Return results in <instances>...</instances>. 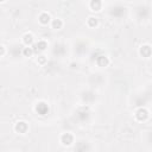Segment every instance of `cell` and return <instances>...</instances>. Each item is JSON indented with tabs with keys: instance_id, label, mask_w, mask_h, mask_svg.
Instances as JSON below:
<instances>
[{
	"instance_id": "obj_1",
	"label": "cell",
	"mask_w": 152,
	"mask_h": 152,
	"mask_svg": "<svg viewBox=\"0 0 152 152\" xmlns=\"http://www.w3.org/2000/svg\"><path fill=\"white\" fill-rule=\"evenodd\" d=\"M36 112H37L39 115H46L48 112H49V106H48L45 102H39V103L36 106Z\"/></svg>"
},
{
	"instance_id": "obj_2",
	"label": "cell",
	"mask_w": 152,
	"mask_h": 152,
	"mask_svg": "<svg viewBox=\"0 0 152 152\" xmlns=\"http://www.w3.org/2000/svg\"><path fill=\"white\" fill-rule=\"evenodd\" d=\"M135 118L139 120V121H145L147 118H148V112L145 109V108H139L135 113Z\"/></svg>"
},
{
	"instance_id": "obj_3",
	"label": "cell",
	"mask_w": 152,
	"mask_h": 152,
	"mask_svg": "<svg viewBox=\"0 0 152 152\" xmlns=\"http://www.w3.org/2000/svg\"><path fill=\"white\" fill-rule=\"evenodd\" d=\"M72 141H74V135L71 134V133H64V134H62V137H61V142L63 144V145H71L72 144Z\"/></svg>"
},
{
	"instance_id": "obj_4",
	"label": "cell",
	"mask_w": 152,
	"mask_h": 152,
	"mask_svg": "<svg viewBox=\"0 0 152 152\" xmlns=\"http://www.w3.org/2000/svg\"><path fill=\"white\" fill-rule=\"evenodd\" d=\"M46 48H48V43H46L45 40H39V42H37V43L33 45V50H34V52L44 51V50H46Z\"/></svg>"
},
{
	"instance_id": "obj_5",
	"label": "cell",
	"mask_w": 152,
	"mask_h": 152,
	"mask_svg": "<svg viewBox=\"0 0 152 152\" xmlns=\"http://www.w3.org/2000/svg\"><path fill=\"white\" fill-rule=\"evenodd\" d=\"M140 55L145 58H148L151 55H152V49L150 45H142L140 48Z\"/></svg>"
},
{
	"instance_id": "obj_6",
	"label": "cell",
	"mask_w": 152,
	"mask_h": 152,
	"mask_svg": "<svg viewBox=\"0 0 152 152\" xmlns=\"http://www.w3.org/2000/svg\"><path fill=\"white\" fill-rule=\"evenodd\" d=\"M27 124L26 122H24V121H19V122H17L15 124V126H14V129L18 132V133H25L26 131H27Z\"/></svg>"
},
{
	"instance_id": "obj_7",
	"label": "cell",
	"mask_w": 152,
	"mask_h": 152,
	"mask_svg": "<svg viewBox=\"0 0 152 152\" xmlns=\"http://www.w3.org/2000/svg\"><path fill=\"white\" fill-rule=\"evenodd\" d=\"M96 63H97L99 66H107L109 64V59H108V57L101 55V56H99L96 58Z\"/></svg>"
},
{
	"instance_id": "obj_8",
	"label": "cell",
	"mask_w": 152,
	"mask_h": 152,
	"mask_svg": "<svg viewBox=\"0 0 152 152\" xmlns=\"http://www.w3.org/2000/svg\"><path fill=\"white\" fill-rule=\"evenodd\" d=\"M39 23L42 24V25H48L50 21H51V17H50V14L49 13H42L40 15H39Z\"/></svg>"
},
{
	"instance_id": "obj_9",
	"label": "cell",
	"mask_w": 152,
	"mask_h": 152,
	"mask_svg": "<svg viewBox=\"0 0 152 152\" xmlns=\"http://www.w3.org/2000/svg\"><path fill=\"white\" fill-rule=\"evenodd\" d=\"M90 8H91V11H95V12H97V11H100L101 10V7H102V2H101V0H90Z\"/></svg>"
},
{
	"instance_id": "obj_10",
	"label": "cell",
	"mask_w": 152,
	"mask_h": 152,
	"mask_svg": "<svg viewBox=\"0 0 152 152\" xmlns=\"http://www.w3.org/2000/svg\"><path fill=\"white\" fill-rule=\"evenodd\" d=\"M23 42H24L27 46L32 45V44H33V36H32L31 33H26V34H24V37H23Z\"/></svg>"
},
{
	"instance_id": "obj_11",
	"label": "cell",
	"mask_w": 152,
	"mask_h": 152,
	"mask_svg": "<svg viewBox=\"0 0 152 152\" xmlns=\"http://www.w3.org/2000/svg\"><path fill=\"white\" fill-rule=\"evenodd\" d=\"M51 25H52V28L59 30V28H62V26H63V21H62L61 19H53L52 23H51Z\"/></svg>"
},
{
	"instance_id": "obj_12",
	"label": "cell",
	"mask_w": 152,
	"mask_h": 152,
	"mask_svg": "<svg viewBox=\"0 0 152 152\" xmlns=\"http://www.w3.org/2000/svg\"><path fill=\"white\" fill-rule=\"evenodd\" d=\"M97 23H99V20H97V18H95V17H89L88 20H87V24H88V26H90V27H95V26L97 25Z\"/></svg>"
},
{
	"instance_id": "obj_13",
	"label": "cell",
	"mask_w": 152,
	"mask_h": 152,
	"mask_svg": "<svg viewBox=\"0 0 152 152\" xmlns=\"http://www.w3.org/2000/svg\"><path fill=\"white\" fill-rule=\"evenodd\" d=\"M33 53H34V50H33V48H30V46H27V48H24V50H23V55H24L25 57H31Z\"/></svg>"
},
{
	"instance_id": "obj_14",
	"label": "cell",
	"mask_w": 152,
	"mask_h": 152,
	"mask_svg": "<svg viewBox=\"0 0 152 152\" xmlns=\"http://www.w3.org/2000/svg\"><path fill=\"white\" fill-rule=\"evenodd\" d=\"M45 62H46V57H45V56L42 55V56L38 57V63H39V64H44Z\"/></svg>"
},
{
	"instance_id": "obj_15",
	"label": "cell",
	"mask_w": 152,
	"mask_h": 152,
	"mask_svg": "<svg viewBox=\"0 0 152 152\" xmlns=\"http://www.w3.org/2000/svg\"><path fill=\"white\" fill-rule=\"evenodd\" d=\"M4 52H5V48L1 46V56H4Z\"/></svg>"
},
{
	"instance_id": "obj_16",
	"label": "cell",
	"mask_w": 152,
	"mask_h": 152,
	"mask_svg": "<svg viewBox=\"0 0 152 152\" xmlns=\"http://www.w3.org/2000/svg\"><path fill=\"white\" fill-rule=\"evenodd\" d=\"M1 1H5V0H1Z\"/></svg>"
}]
</instances>
